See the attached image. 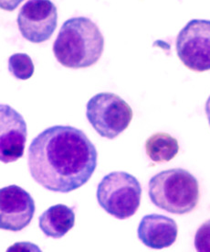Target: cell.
I'll list each match as a JSON object with an SVG mask.
<instances>
[{
    "label": "cell",
    "instance_id": "obj_12",
    "mask_svg": "<svg viewBox=\"0 0 210 252\" xmlns=\"http://www.w3.org/2000/svg\"><path fill=\"white\" fill-rule=\"evenodd\" d=\"M145 151L153 161L163 163L170 161L178 155L179 144L178 139L168 133H155L146 139Z\"/></svg>",
    "mask_w": 210,
    "mask_h": 252
},
{
    "label": "cell",
    "instance_id": "obj_16",
    "mask_svg": "<svg viewBox=\"0 0 210 252\" xmlns=\"http://www.w3.org/2000/svg\"><path fill=\"white\" fill-rule=\"evenodd\" d=\"M205 112L207 115V118H208L210 126V97L207 100V102H206V105H205Z\"/></svg>",
    "mask_w": 210,
    "mask_h": 252
},
{
    "label": "cell",
    "instance_id": "obj_6",
    "mask_svg": "<svg viewBox=\"0 0 210 252\" xmlns=\"http://www.w3.org/2000/svg\"><path fill=\"white\" fill-rule=\"evenodd\" d=\"M178 58L194 72L210 70V20H192L178 33Z\"/></svg>",
    "mask_w": 210,
    "mask_h": 252
},
{
    "label": "cell",
    "instance_id": "obj_2",
    "mask_svg": "<svg viewBox=\"0 0 210 252\" xmlns=\"http://www.w3.org/2000/svg\"><path fill=\"white\" fill-rule=\"evenodd\" d=\"M105 49V39L99 27L85 17L66 20L53 44V53L62 66L72 69L95 64Z\"/></svg>",
    "mask_w": 210,
    "mask_h": 252
},
{
    "label": "cell",
    "instance_id": "obj_9",
    "mask_svg": "<svg viewBox=\"0 0 210 252\" xmlns=\"http://www.w3.org/2000/svg\"><path fill=\"white\" fill-rule=\"evenodd\" d=\"M26 123L11 106H0V159L3 163L20 159L25 151Z\"/></svg>",
    "mask_w": 210,
    "mask_h": 252
},
{
    "label": "cell",
    "instance_id": "obj_1",
    "mask_svg": "<svg viewBox=\"0 0 210 252\" xmlns=\"http://www.w3.org/2000/svg\"><path fill=\"white\" fill-rule=\"evenodd\" d=\"M98 153L85 133L72 126L48 127L33 139L27 165L36 183L56 192H73L91 179Z\"/></svg>",
    "mask_w": 210,
    "mask_h": 252
},
{
    "label": "cell",
    "instance_id": "obj_4",
    "mask_svg": "<svg viewBox=\"0 0 210 252\" xmlns=\"http://www.w3.org/2000/svg\"><path fill=\"white\" fill-rule=\"evenodd\" d=\"M97 200L106 213L124 220L132 217L139 208L142 187L130 173L112 172L105 175L97 187Z\"/></svg>",
    "mask_w": 210,
    "mask_h": 252
},
{
    "label": "cell",
    "instance_id": "obj_5",
    "mask_svg": "<svg viewBox=\"0 0 210 252\" xmlns=\"http://www.w3.org/2000/svg\"><path fill=\"white\" fill-rule=\"evenodd\" d=\"M132 109L125 100L113 93H99L88 101L86 117L103 138L115 139L130 125Z\"/></svg>",
    "mask_w": 210,
    "mask_h": 252
},
{
    "label": "cell",
    "instance_id": "obj_11",
    "mask_svg": "<svg viewBox=\"0 0 210 252\" xmlns=\"http://www.w3.org/2000/svg\"><path fill=\"white\" fill-rule=\"evenodd\" d=\"M75 224L73 208L59 204L51 206L39 219V226L46 237L60 239L69 232Z\"/></svg>",
    "mask_w": 210,
    "mask_h": 252
},
{
    "label": "cell",
    "instance_id": "obj_8",
    "mask_svg": "<svg viewBox=\"0 0 210 252\" xmlns=\"http://www.w3.org/2000/svg\"><path fill=\"white\" fill-rule=\"evenodd\" d=\"M36 210L32 196L20 186L0 189V228L18 232L28 226Z\"/></svg>",
    "mask_w": 210,
    "mask_h": 252
},
{
    "label": "cell",
    "instance_id": "obj_13",
    "mask_svg": "<svg viewBox=\"0 0 210 252\" xmlns=\"http://www.w3.org/2000/svg\"><path fill=\"white\" fill-rule=\"evenodd\" d=\"M8 70L17 79H29L35 67L31 58L26 53H15L8 59Z\"/></svg>",
    "mask_w": 210,
    "mask_h": 252
},
{
    "label": "cell",
    "instance_id": "obj_14",
    "mask_svg": "<svg viewBox=\"0 0 210 252\" xmlns=\"http://www.w3.org/2000/svg\"><path fill=\"white\" fill-rule=\"evenodd\" d=\"M195 248L198 252H210V219L197 229L195 236Z\"/></svg>",
    "mask_w": 210,
    "mask_h": 252
},
{
    "label": "cell",
    "instance_id": "obj_10",
    "mask_svg": "<svg viewBox=\"0 0 210 252\" xmlns=\"http://www.w3.org/2000/svg\"><path fill=\"white\" fill-rule=\"evenodd\" d=\"M138 238L146 247L162 250L173 245L178 238V227L171 218L158 214L145 216L138 226Z\"/></svg>",
    "mask_w": 210,
    "mask_h": 252
},
{
    "label": "cell",
    "instance_id": "obj_7",
    "mask_svg": "<svg viewBox=\"0 0 210 252\" xmlns=\"http://www.w3.org/2000/svg\"><path fill=\"white\" fill-rule=\"evenodd\" d=\"M17 22L23 38L33 43L44 42L58 25L57 7L51 0H28L20 8Z\"/></svg>",
    "mask_w": 210,
    "mask_h": 252
},
{
    "label": "cell",
    "instance_id": "obj_3",
    "mask_svg": "<svg viewBox=\"0 0 210 252\" xmlns=\"http://www.w3.org/2000/svg\"><path fill=\"white\" fill-rule=\"evenodd\" d=\"M148 194L158 208L174 215L192 212L199 200V185L188 171L175 168L162 171L149 181Z\"/></svg>",
    "mask_w": 210,
    "mask_h": 252
},
{
    "label": "cell",
    "instance_id": "obj_15",
    "mask_svg": "<svg viewBox=\"0 0 210 252\" xmlns=\"http://www.w3.org/2000/svg\"><path fill=\"white\" fill-rule=\"evenodd\" d=\"M24 0H0V7L6 11H14Z\"/></svg>",
    "mask_w": 210,
    "mask_h": 252
}]
</instances>
